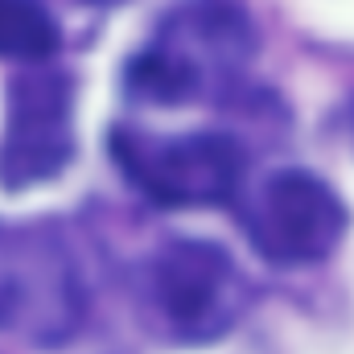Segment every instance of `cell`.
Returning a JSON list of instances; mask_svg holds the SVG:
<instances>
[{
  "instance_id": "6da1fadb",
  "label": "cell",
  "mask_w": 354,
  "mask_h": 354,
  "mask_svg": "<svg viewBox=\"0 0 354 354\" xmlns=\"http://www.w3.org/2000/svg\"><path fill=\"white\" fill-rule=\"evenodd\" d=\"M256 54V29L231 0H189L169 12L145 54L128 66V91L153 103L223 95Z\"/></svg>"
},
{
  "instance_id": "8992f818",
  "label": "cell",
  "mask_w": 354,
  "mask_h": 354,
  "mask_svg": "<svg viewBox=\"0 0 354 354\" xmlns=\"http://www.w3.org/2000/svg\"><path fill=\"white\" fill-rule=\"evenodd\" d=\"M75 153L71 83L62 75H25L8 87V120L0 140V185L29 189L62 174Z\"/></svg>"
},
{
  "instance_id": "3957f363",
  "label": "cell",
  "mask_w": 354,
  "mask_h": 354,
  "mask_svg": "<svg viewBox=\"0 0 354 354\" xmlns=\"http://www.w3.org/2000/svg\"><path fill=\"white\" fill-rule=\"evenodd\" d=\"M111 157L124 177L157 206L227 202L243 177V149L223 132L161 136L140 128H115Z\"/></svg>"
},
{
  "instance_id": "277c9868",
  "label": "cell",
  "mask_w": 354,
  "mask_h": 354,
  "mask_svg": "<svg viewBox=\"0 0 354 354\" xmlns=\"http://www.w3.org/2000/svg\"><path fill=\"white\" fill-rule=\"evenodd\" d=\"M153 309L169 334L202 346L223 338L248 309V280L235 260L206 239H174L149 268Z\"/></svg>"
},
{
  "instance_id": "7a4b0ae2",
  "label": "cell",
  "mask_w": 354,
  "mask_h": 354,
  "mask_svg": "<svg viewBox=\"0 0 354 354\" xmlns=\"http://www.w3.org/2000/svg\"><path fill=\"white\" fill-rule=\"evenodd\" d=\"M87 317V288L54 227H0V334L62 346Z\"/></svg>"
},
{
  "instance_id": "5b68a950",
  "label": "cell",
  "mask_w": 354,
  "mask_h": 354,
  "mask_svg": "<svg viewBox=\"0 0 354 354\" xmlns=\"http://www.w3.org/2000/svg\"><path fill=\"white\" fill-rule=\"evenodd\" d=\"M243 227L256 252L272 264H313L342 243L346 206L322 177L284 169L252 189L243 206Z\"/></svg>"
},
{
  "instance_id": "ba28073f",
  "label": "cell",
  "mask_w": 354,
  "mask_h": 354,
  "mask_svg": "<svg viewBox=\"0 0 354 354\" xmlns=\"http://www.w3.org/2000/svg\"><path fill=\"white\" fill-rule=\"evenodd\" d=\"M83 4H120V0H83Z\"/></svg>"
},
{
  "instance_id": "52a82bcc",
  "label": "cell",
  "mask_w": 354,
  "mask_h": 354,
  "mask_svg": "<svg viewBox=\"0 0 354 354\" xmlns=\"http://www.w3.org/2000/svg\"><path fill=\"white\" fill-rule=\"evenodd\" d=\"M58 50V25L37 0H0V58L41 62Z\"/></svg>"
}]
</instances>
